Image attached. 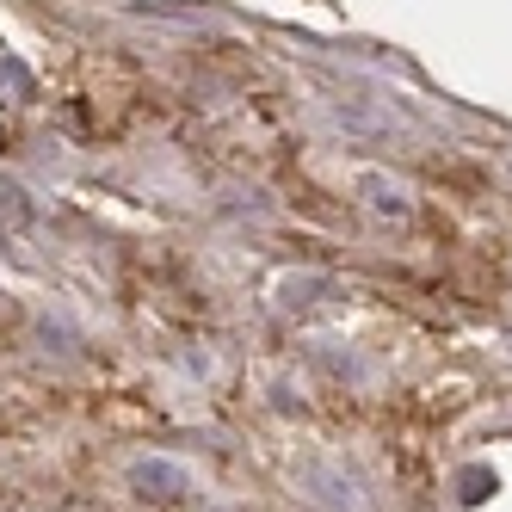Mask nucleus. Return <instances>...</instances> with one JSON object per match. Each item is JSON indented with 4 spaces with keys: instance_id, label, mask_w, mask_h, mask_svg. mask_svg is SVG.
Returning a JSON list of instances; mask_svg holds the SVG:
<instances>
[{
    "instance_id": "nucleus-1",
    "label": "nucleus",
    "mask_w": 512,
    "mask_h": 512,
    "mask_svg": "<svg viewBox=\"0 0 512 512\" xmlns=\"http://www.w3.org/2000/svg\"><path fill=\"white\" fill-rule=\"evenodd\" d=\"M130 482L149 500H179V494H192V469L186 463H167V457H142L130 469Z\"/></svg>"
},
{
    "instance_id": "nucleus-2",
    "label": "nucleus",
    "mask_w": 512,
    "mask_h": 512,
    "mask_svg": "<svg viewBox=\"0 0 512 512\" xmlns=\"http://www.w3.org/2000/svg\"><path fill=\"white\" fill-rule=\"evenodd\" d=\"M297 482L315 488L321 506H334V512H358V488H352V475L340 469H327V463H297Z\"/></svg>"
},
{
    "instance_id": "nucleus-3",
    "label": "nucleus",
    "mask_w": 512,
    "mask_h": 512,
    "mask_svg": "<svg viewBox=\"0 0 512 512\" xmlns=\"http://www.w3.org/2000/svg\"><path fill=\"white\" fill-rule=\"evenodd\" d=\"M488 494H494V475H488V469H463V475H457V500H463V506L488 500Z\"/></svg>"
},
{
    "instance_id": "nucleus-4",
    "label": "nucleus",
    "mask_w": 512,
    "mask_h": 512,
    "mask_svg": "<svg viewBox=\"0 0 512 512\" xmlns=\"http://www.w3.org/2000/svg\"><path fill=\"white\" fill-rule=\"evenodd\" d=\"M364 192H371V204H377V210H395V216L408 210V198H401V186H389V179H364Z\"/></svg>"
},
{
    "instance_id": "nucleus-5",
    "label": "nucleus",
    "mask_w": 512,
    "mask_h": 512,
    "mask_svg": "<svg viewBox=\"0 0 512 512\" xmlns=\"http://www.w3.org/2000/svg\"><path fill=\"white\" fill-rule=\"evenodd\" d=\"M315 290H327L321 278H284V303H315Z\"/></svg>"
}]
</instances>
